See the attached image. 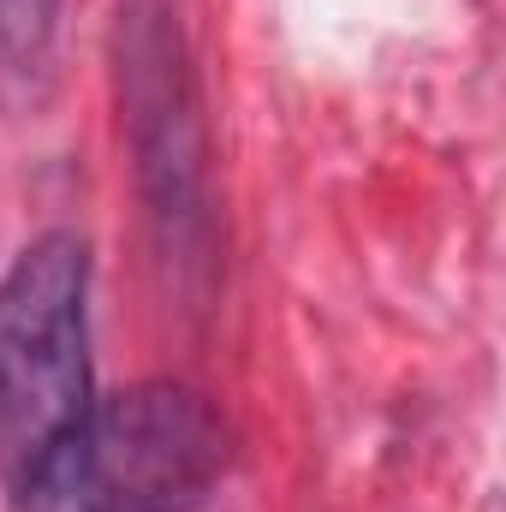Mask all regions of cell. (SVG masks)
Returning <instances> with one entry per match:
<instances>
[{"mask_svg": "<svg viewBox=\"0 0 506 512\" xmlns=\"http://www.w3.org/2000/svg\"><path fill=\"white\" fill-rule=\"evenodd\" d=\"M60 0H0V96L36 102L54 72Z\"/></svg>", "mask_w": 506, "mask_h": 512, "instance_id": "obj_4", "label": "cell"}, {"mask_svg": "<svg viewBox=\"0 0 506 512\" xmlns=\"http://www.w3.org/2000/svg\"><path fill=\"white\" fill-rule=\"evenodd\" d=\"M114 78L131 167L161 233V251L203 262L209 251V131L191 72V48L167 0H120Z\"/></svg>", "mask_w": 506, "mask_h": 512, "instance_id": "obj_3", "label": "cell"}, {"mask_svg": "<svg viewBox=\"0 0 506 512\" xmlns=\"http://www.w3.org/2000/svg\"><path fill=\"white\" fill-rule=\"evenodd\" d=\"M90 405V245L42 233L0 274V477L18 483Z\"/></svg>", "mask_w": 506, "mask_h": 512, "instance_id": "obj_2", "label": "cell"}, {"mask_svg": "<svg viewBox=\"0 0 506 512\" xmlns=\"http://www.w3.org/2000/svg\"><path fill=\"white\" fill-rule=\"evenodd\" d=\"M233 465L227 417L185 382L96 399L12 489L18 512H197Z\"/></svg>", "mask_w": 506, "mask_h": 512, "instance_id": "obj_1", "label": "cell"}]
</instances>
